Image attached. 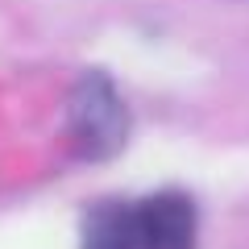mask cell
I'll use <instances>...</instances> for the list:
<instances>
[{"mask_svg":"<svg viewBox=\"0 0 249 249\" xmlns=\"http://www.w3.org/2000/svg\"><path fill=\"white\" fill-rule=\"evenodd\" d=\"M83 249H137L133 237V208L104 204L88 216V232H83Z\"/></svg>","mask_w":249,"mask_h":249,"instance_id":"3957f363","label":"cell"},{"mask_svg":"<svg viewBox=\"0 0 249 249\" xmlns=\"http://www.w3.org/2000/svg\"><path fill=\"white\" fill-rule=\"evenodd\" d=\"M71 142L83 158H112L129 137V112L124 100L104 75H83L79 88L71 91Z\"/></svg>","mask_w":249,"mask_h":249,"instance_id":"6da1fadb","label":"cell"},{"mask_svg":"<svg viewBox=\"0 0 249 249\" xmlns=\"http://www.w3.org/2000/svg\"><path fill=\"white\" fill-rule=\"evenodd\" d=\"M199 216L183 191H158L133 208L137 249H196Z\"/></svg>","mask_w":249,"mask_h":249,"instance_id":"7a4b0ae2","label":"cell"}]
</instances>
